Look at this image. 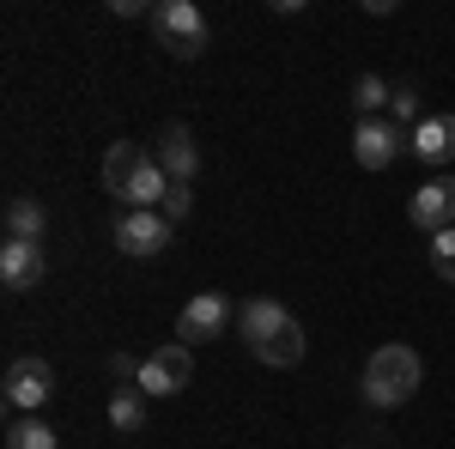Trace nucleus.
Masks as SVG:
<instances>
[{
    "label": "nucleus",
    "mask_w": 455,
    "mask_h": 449,
    "mask_svg": "<svg viewBox=\"0 0 455 449\" xmlns=\"http://www.w3.org/2000/svg\"><path fill=\"white\" fill-rule=\"evenodd\" d=\"M237 334H243V346L261 365H274V371H291V365L304 358V322L291 310H280L274 298L237 304Z\"/></svg>",
    "instance_id": "1"
},
{
    "label": "nucleus",
    "mask_w": 455,
    "mask_h": 449,
    "mask_svg": "<svg viewBox=\"0 0 455 449\" xmlns=\"http://www.w3.org/2000/svg\"><path fill=\"white\" fill-rule=\"evenodd\" d=\"M419 382H425L419 352L388 341V346H377L371 365H364V401H371V407H407V401L419 395Z\"/></svg>",
    "instance_id": "2"
},
{
    "label": "nucleus",
    "mask_w": 455,
    "mask_h": 449,
    "mask_svg": "<svg viewBox=\"0 0 455 449\" xmlns=\"http://www.w3.org/2000/svg\"><path fill=\"white\" fill-rule=\"evenodd\" d=\"M152 36L182 55V61H195L201 49H207V12L195 6V0H158L152 6Z\"/></svg>",
    "instance_id": "3"
},
{
    "label": "nucleus",
    "mask_w": 455,
    "mask_h": 449,
    "mask_svg": "<svg viewBox=\"0 0 455 449\" xmlns=\"http://www.w3.org/2000/svg\"><path fill=\"white\" fill-rule=\"evenodd\" d=\"M401 152H407V128H401L395 116H371V122L352 128V158H358L364 171H388Z\"/></svg>",
    "instance_id": "4"
},
{
    "label": "nucleus",
    "mask_w": 455,
    "mask_h": 449,
    "mask_svg": "<svg viewBox=\"0 0 455 449\" xmlns=\"http://www.w3.org/2000/svg\"><path fill=\"white\" fill-rule=\"evenodd\" d=\"M49 395H55L49 358H12V365H6V407H12V413H43Z\"/></svg>",
    "instance_id": "5"
},
{
    "label": "nucleus",
    "mask_w": 455,
    "mask_h": 449,
    "mask_svg": "<svg viewBox=\"0 0 455 449\" xmlns=\"http://www.w3.org/2000/svg\"><path fill=\"white\" fill-rule=\"evenodd\" d=\"M188 377H195V358H188V346L176 341V346H158L152 358L140 365V395H182L188 389Z\"/></svg>",
    "instance_id": "6"
},
{
    "label": "nucleus",
    "mask_w": 455,
    "mask_h": 449,
    "mask_svg": "<svg viewBox=\"0 0 455 449\" xmlns=\"http://www.w3.org/2000/svg\"><path fill=\"white\" fill-rule=\"evenodd\" d=\"M231 328V304L219 298V292H195L188 304H182V316H176V341L195 346V341H219Z\"/></svg>",
    "instance_id": "7"
},
{
    "label": "nucleus",
    "mask_w": 455,
    "mask_h": 449,
    "mask_svg": "<svg viewBox=\"0 0 455 449\" xmlns=\"http://www.w3.org/2000/svg\"><path fill=\"white\" fill-rule=\"evenodd\" d=\"M407 219L419 225V231H450L455 225V176H431V182H419L413 188V201H407Z\"/></svg>",
    "instance_id": "8"
},
{
    "label": "nucleus",
    "mask_w": 455,
    "mask_h": 449,
    "mask_svg": "<svg viewBox=\"0 0 455 449\" xmlns=\"http://www.w3.org/2000/svg\"><path fill=\"white\" fill-rule=\"evenodd\" d=\"M171 219H164V212H122V219H116V249H122V255H158V249H164V243H171Z\"/></svg>",
    "instance_id": "9"
},
{
    "label": "nucleus",
    "mask_w": 455,
    "mask_h": 449,
    "mask_svg": "<svg viewBox=\"0 0 455 449\" xmlns=\"http://www.w3.org/2000/svg\"><path fill=\"white\" fill-rule=\"evenodd\" d=\"M407 152H413L419 164H437V171L455 164V116L450 109H443V116H425L419 128L407 134Z\"/></svg>",
    "instance_id": "10"
},
{
    "label": "nucleus",
    "mask_w": 455,
    "mask_h": 449,
    "mask_svg": "<svg viewBox=\"0 0 455 449\" xmlns=\"http://www.w3.org/2000/svg\"><path fill=\"white\" fill-rule=\"evenodd\" d=\"M43 243H19V237H6L0 243V285L6 292H31L36 279H43Z\"/></svg>",
    "instance_id": "11"
},
{
    "label": "nucleus",
    "mask_w": 455,
    "mask_h": 449,
    "mask_svg": "<svg viewBox=\"0 0 455 449\" xmlns=\"http://www.w3.org/2000/svg\"><path fill=\"white\" fill-rule=\"evenodd\" d=\"M152 164V152H140L134 140H116L104 152V188L116 195V201H128L134 195V182H140V171Z\"/></svg>",
    "instance_id": "12"
},
{
    "label": "nucleus",
    "mask_w": 455,
    "mask_h": 449,
    "mask_svg": "<svg viewBox=\"0 0 455 449\" xmlns=\"http://www.w3.org/2000/svg\"><path fill=\"white\" fill-rule=\"evenodd\" d=\"M152 158H158V164H164V176H171V182H188V176L201 171V152H195V134H188V128H164V134H158V146H152Z\"/></svg>",
    "instance_id": "13"
},
{
    "label": "nucleus",
    "mask_w": 455,
    "mask_h": 449,
    "mask_svg": "<svg viewBox=\"0 0 455 449\" xmlns=\"http://www.w3.org/2000/svg\"><path fill=\"white\" fill-rule=\"evenodd\" d=\"M43 231H49V212H43V201H6V237L19 243H43Z\"/></svg>",
    "instance_id": "14"
},
{
    "label": "nucleus",
    "mask_w": 455,
    "mask_h": 449,
    "mask_svg": "<svg viewBox=\"0 0 455 449\" xmlns=\"http://www.w3.org/2000/svg\"><path fill=\"white\" fill-rule=\"evenodd\" d=\"M109 425H116L122 437H134L146 425V395L140 389H116V395H109Z\"/></svg>",
    "instance_id": "15"
},
{
    "label": "nucleus",
    "mask_w": 455,
    "mask_h": 449,
    "mask_svg": "<svg viewBox=\"0 0 455 449\" xmlns=\"http://www.w3.org/2000/svg\"><path fill=\"white\" fill-rule=\"evenodd\" d=\"M352 104H358V122H371L383 104H395V92H388V79L377 73H358V85H352Z\"/></svg>",
    "instance_id": "16"
},
{
    "label": "nucleus",
    "mask_w": 455,
    "mask_h": 449,
    "mask_svg": "<svg viewBox=\"0 0 455 449\" xmlns=\"http://www.w3.org/2000/svg\"><path fill=\"white\" fill-rule=\"evenodd\" d=\"M6 449H55V431H49L36 413H25V419L6 425Z\"/></svg>",
    "instance_id": "17"
},
{
    "label": "nucleus",
    "mask_w": 455,
    "mask_h": 449,
    "mask_svg": "<svg viewBox=\"0 0 455 449\" xmlns=\"http://www.w3.org/2000/svg\"><path fill=\"white\" fill-rule=\"evenodd\" d=\"M425 249H431V268H437V279H455V225H450V231H437Z\"/></svg>",
    "instance_id": "18"
},
{
    "label": "nucleus",
    "mask_w": 455,
    "mask_h": 449,
    "mask_svg": "<svg viewBox=\"0 0 455 449\" xmlns=\"http://www.w3.org/2000/svg\"><path fill=\"white\" fill-rule=\"evenodd\" d=\"M395 122H413V128H419L425 122V104H419V92H413V85H401V92H395Z\"/></svg>",
    "instance_id": "19"
},
{
    "label": "nucleus",
    "mask_w": 455,
    "mask_h": 449,
    "mask_svg": "<svg viewBox=\"0 0 455 449\" xmlns=\"http://www.w3.org/2000/svg\"><path fill=\"white\" fill-rule=\"evenodd\" d=\"M188 207H195V195H188V182H171V195H164V219H171V225H182V219H188Z\"/></svg>",
    "instance_id": "20"
},
{
    "label": "nucleus",
    "mask_w": 455,
    "mask_h": 449,
    "mask_svg": "<svg viewBox=\"0 0 455 449\" xmlns=\"http://www.w3.org/2000/svg\"><path fill=\"white\" fill-rule=\"evenodd\" d=\"M109 12H116V19H140L146 6H140V0H109ZM146 19H152V12H146Z\"/></svg>",
    "instance_id": "21"
}]
</instances>
